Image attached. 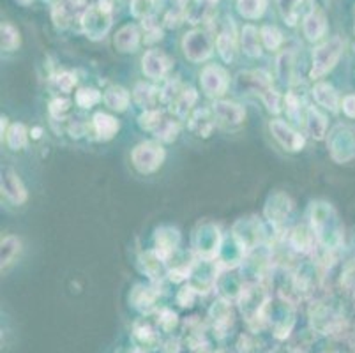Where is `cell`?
<instances>
[{"mask_svg": "<svg viewBox=\"0 0 355 353\" xmlns=\"http://www.w3.org/2000/svg\"><path fill=\"white\" fill-rule=\"evenodd\" d=\"M168 69H170V60L166 59L165 53L158 50L147 51L143 57V73L149 78H161Z\"/></svg>", "mask_w": 355, "mask_h": 353, "instance_id": "ba28073f", "label": "cell"}, {"mask_svg": "<svg viewBox=\"0 0 355 353\" xmlns=\"http://www.w3.org/2000/svg\"><path fill=\"white\" fill-rule=\"evenodd\" d=\"M82 25L83 30L87 32L92 39H101V37H104V34H107L111 25L110 8L107 4H99L91 8L83 15Z\"/></svg>", "mask_w": 355, "mask_h": 353, "instance_id": "7a4b0ae2", "label": "cell"}, {"mask_svg": "<svg viewBox=\"0 0 355 353\" xmlns=\"http://www.w3.org/2000/svg\"><path fill=\"white\" fill-rule=\"evenodd\" d=\"M271 131H273L274 138L280 141L281 145L286 150H300L304 145V138L300 134L293 133L284 122L273 120L271 122Z\"/></svg>", "mask_w": 355, "mask_h": 353, "instance_id": "5b68a950", "label": "cell"}, {"mask_svg": "<svg viewBox=\"0 0 355 353\" xmlns=\"http://www.w3.org/2000/svg\"><path fill=\"white\" fill-rule=\"evenodd\" d=\"M20 253V240L16 237H6L2 239V269L8 267L9 263Z\"/></svg>", "mask_w": 355, "mask_h": 353, "instance_id": "44dd1931", "label": "cell"}, {"mask_svg": "<svg viewBox=\"0 0 355 353\" xmlns=\"http://www.w3.org/2000/svg\"><path fill=\"white\" fill-rule=\"evenodd\" d=\"M241 41H242V50L248 57H258L262 53V48H260V41H258V30L253 25H246L242 28V35H241Z\"/></svg>", "mask_w": 355, "mask_h": 353, "instance_id": "9a60e30c", "label": "cell"}, {"mask_svg": "<svg viewBox=\"0 0 355 353\" xmlns=\"http://www.w3.org/2000/svg\"><path fill=\"white\" fill-rule=\"evenodd\" d=\"M138 44L140 32L134 25H126V27L120 28V30L117 32V35H115V48H117L118 51H124V53L134 51L138 48Z\"/></svg>", "mask_w": 355, "mask_h": 353, "instance_id": "8fae6325", "label": "cell"}, {"mask_svg": "<svg viewBox=\"0 0 355 353\" xmlns=\"http://www.w3.org/2000/svg\"><path fill=\"white\" fill-rule=\"evenodd\" d=\"M104 102L110 106L111 110L124 111L129 105V94L124 91L122 87H111L110 91L104 94Z\"/></svg>", "mask_w": 355, "mask_h": 353, "instance_id": "ac0fdd59", "label": "cell"}, {"mask_svg": "<svg viewBox=\"0 0 355 353\" xmlns=\"http://www.w3.org/2000/svg\"><path fill=\"white\" fill-rule=\"evenodd\" d=\"M20 46V34L12 25H2V50L12 51Z\"/></svg>", "mask_w": 355, "mask_h": 353, "instance_id": "603a6c76", "label": "cell"}, {"mask_svg": "<svg viewBox=\"0 0 355 353\" xmlns=\"http://www.w3.org/2000/svg\"><path fill=\"white\" fill-rule=\"evenodd\" d=\"M159 98V92L156 91L154 87L145 85V83H138L134 89V101L138 102L140 106H154Z\"/></svg>", "mask_w": 355, "mask_h": 353, "instance_id": "d6986e66", "label": "cell"}, {"mask_svg": "<svg viewBox=\"0 0 355 353\" xmlns=\"http://www.w3.org/2000/svg\"><path fill=\"white\" fill-rule=\"evenodd\" d=\"M99 99H101V96H99V92L92 91V89H83V91H80L78 94H76V102H78L82 108H91L94 102H98Z\"/></svg>", "mask_w": 355, "mask_h": 353, "instance_id": "1f68e13d", "label": "cell"}, {"mask_svg": "<svg viewBox=\"0 0 355 353\" xmlns=\"http://www.w3.org/2000/svg\"><path fill=\"white\" fill-rule=\"evenodd\" d=\"M297 251H308L309 244H311V235L306 228H295V232L292 233V240H290Z\"/></svg>", "mask_w": 355, "mask_h": 353, "instance_id": "83f0119b", "label": "cell"}, {"mask_svg": "<svg viewBox=\"0 0 355 353\" xmlns=\"http://www.w3.org/2000/svg\"><path fill=\"white\" fill-rule=\"evenodd\" d=\"M76 83V78L73 75H69V73H64V75L57 76V85L60 87V91L62 92H69L75 87Z\"/></svg>", "mask_w": 355, "mask_h": 353, "instance_id": "d6a6232c", "label": "cell"}, {"mask_svg": "<svg viewBox=\"0 0 355 353\" xmlns=\"http://www.w3.org/2000/svg\"><path fill=\"white\" fill-rule=\"evenodd\" d=\"M217 0H193L190 11L185 12L190 24H201L207 21L212 16L214 8H216Z\"/></svg>", "mask_w": 355, "mask_h": 353, "instance_id": "7c38bea8", "label": "cell"}, {"mask_svg": "<svg viewBox=\"0 0 355 353\" xmlns=\"http://www.w3.org/2000/svg\"><path fill=\"white\" fill-rule=\"evenodd\" d=\"M163 157H165V152H163L161 147L156 145V143H150V141L136 147V150L133 152L134 166L142 173H150L159 168Z\"/></svg>", "mask_w": 355, "mask_h": 353, "instance_id": "277c9868", "label": "cell"}, {"mask_svg": "<svg viewBox=\"0 0 355 353\" xmlns=\"http://www.w3.org/2000/svg\"><path fill=\"white\" fill-rule=\"evenodd\" d=\"M201 85L209 96H219L226 89V73L221 67L209 66L201 75Z\"/></svg>", "mask_w": 355, "mask_h": 353, "instance_id": "52a82bcc", "label": "cell"}, {"mask_svg": "<svg viewBox=\"0 0 355 353\" xmlns=\"http://www.w3.org/2000/svg\"><path fill=\"white\" fill-rule=\"evenodd\" d=\"M277 75L283 82L293 78V51H284L277 59Z\"/></svg>", "mask_w": 355, "mask_h": 353, "instance_id": "7402d4cb", "label": "cell"}, {"mask_svg": "<svg viewBox=\"0 0 355 353\" xmlns=\"http://www.w3.org/2000/svg\"><path fill=\"white\" fill-rule=\"evenodd\" d=\"M341 51H343V41L340 37H332L327 43L316 48L313 53V78H318V76L325 75L329 69H332L341 57Z\"/></svg>", "mask_w": 355, "mask_h": 353, "instance_id": "6da1fadb", "label": "cell"}, {"mask_svg": "<svg viewBox=\"0 0 355 353\" xmlns=\"http://www.w3.org/2000/svg\"><path fill=\"white\" fill-rule=\"evenodd\" d=\"M214 127V120L210 118L207 110H197L190 120V129L193 131L197 136H209L210 131Z\"/></svg>", "mask_w": 355, "mask_h": 353, "instance_id": "5bb4252c", "label": "cell"}, {"mask_svg": "<svg viewBox=\"0 0 355 353\" xmlns=\"http://www.w3.org/2000/svg\"><path fill=\"white\" fill-rule=\"evenodd\" d=\"M8 143L12 150L24 149L27 145V131L21 124H15L8 133Z\"/></svg>", "mask_w": 355, "mask_h": 353, "instance_id": "cb8c5ba5", "label": "cell"}, {"mask_svg": "<svg viewBox=\"0 0 355 353\" xmlns=\"http://www.w3.org/2000/svg\"><path fill=\"white\" fill-rule=\"evenodd\" d=\"M94 126H95V131H98V133L101 134V138H104V140H108V138L113 136L118 129L117 120H113V118L108 117V115H104V114L95 115Z\"/></svg>", "mask_w": 355, "mask_h": 353, "instance_id": "ffe728a7", "label": "cell"}, {"mask_svg": "<svg viewBox=\"0 0 355 353\" xmlns=\"http://www.w3.org/2000/svg\"><path fill=\"white\" fill-rule=\"evenodd\" d=\"M163 124V115L161 111H145V114L140 117V126L147 131H156Z\"/></svg>", "mask_w": 355, "mask_h": 353, "instance_id": "f546056e", "label": "cell"}, {"mask_svg": "<svg viewBox=\"0 0 355 353\" xmlns=\"http://www.w3.org/2000/svg\"><path fill=\"white\" fill-rule=\"evenodd\" d=\"M184 51L191 60H203L212 53V37L207 30H193L185 34Z\"/></svg>", "mask_w": 355, "mask_h": 353, "instance_id": "3957f363", "label": "cell"}, {"mask_svg": "<svg viewBox=\"0 0 355 353\" xmlns=\"http://www.w3.org/2000/svg\"><path fill=\"white\" fill-rule=\"evenodd\" d=\"M260 34L265 46H267L268 50H277L280 44L283 43V35H281V32L277 30L276 27H273V25H265V27L262 28Z\"/></svg>", "mask_w": 355, "mask_h": 353, "instance_id": "484cf974", "label": "cell"}, {"mask_svg": "<svg viewBox=\"0 0 355 353\" xmlns=\"http://www.w3.org/2000/svg\"><path fill=\"white\" fill-rule=\"evenodd\" d=\"M214 117L221 126H239L244 120V110L233 102H216L214 105Z\"/></svg>", "mask_w": 355, "mask_h": 353, "instance_id": "8992f818", "label": "cell"}, {"mask_svg": "<svg viewBox=\"0 0 355 353\" xmlns=\"http://www.w3.org/2000/svg\"><path fill=\"white\" fill-rule=\"evenodd\" d=\"M302 0H277V6H280V11L283 15V18L289 21L290 25L295 24L297 18V8Z\"/></svg>", "mask_w": 355, "mask_h": 353, "instance_id": "4316f807", "label": "cell"}, {"mask_svg": "<svg viewBox=\"0 0 355 353\" xmlns=\"http://www.w3.org/2000/svg\"><path fill=\"white\" fill-rule=\"evenodd\" d=\"M267 0H237V9L248 20H257L265 12Z\"/></svg>", "mask_w": 355, "mask_h": 353, "instance_id": "2e32d148", "label": "cell"}, {"mask_svg": "<svg viewBox=\"0 0 355 353\" xmlns=\"http://www.w3.org/2000/svg\"><path fill=\"white\" fill-rule=\"evenodd\" d=\"M343 110L348 117H355V96H348L343 102Z\"/></svg>", "mask_w": 355, "mask_h": 353, "instance_id": "e575fe53", "label": "cell"}, {"mask_svg": "<svg viewBox=\"0 0 355 353\" xmlns=\"http://www.w3.org/2000/svg\"><path fill=\"white\" fill-rule=\"evenodd\" d=\"M306 126H308L309 133L313 138H322L325 133V118L315 110L308 111V118H306Z\"/></svg>", "mask_w": 355, "mask_h": 353, "instance_id": "d4e9b609", "label": "cell"}, {"mask_svg": "<svg viewBox=\"0 0 355 353\" xmlns=\"http://www.w3.org/2000/svg\"><path fill=\"white\" fill-rule=\"evenodd\" d=\"M2 191L15 203H24L27 200V191H25L24 184H21V181L16 176L12 170L2 172Z\"/></svg>", "mask_w": 355, "mask_h": 353, "instance_id": "9c48e42d", "label": "cell"}, {"mask_svg": "<svg viewBox=\"0 0 355 353\" xmlns=\"http://www.w3.org/2000/svg\"><path fill=\"white\" fill-rule=\"evenodd\" d=\"M304 35L308 37L309 41L320 39L322 35L327 30V24H325V16L318 11V9H313L306 18H304Z\"/></svg>", "mask_w": 355, "mask_h": 353, "instance_id": "30bf717a", "label": "cell"}, {"mask_svg": "<svg viewBox=\"0 0 355 353\" xmlns=\"http://www.w3.org/2000/svg\"><path fill=\"white\" fill-rule=\"evenodd\" d=\"M216 48H217V53L221 55V59L225 60V62H232V60L235 59V53H237L235 34L230 30H223L221 34L217 35Z\"/></svg>", "mask_w": 355, "mask_h": 353, "instance_id": "4fadbf2b", "label": "cell"}, {"mask_svg": "<svg viewBox=\"0 0 355 353\" xmlns=\"http://www.w3.org/2000/svg\"><path fill=\"white\" fill-rule=\"evenodd\" d=\"M21 4H28V2H30V0H20Z\"/></svg>", "mask_w": 355, "mask_h": 353, "instance_id": "d590c367", "label": "cell"}, {"mask_svg": "<svg viewBox=\"0 0 355 353\" xmlns=\"http://www.w3.org/2000/svg\"><path fill=\"white\" fill-rule=\"evenodd\" d=\"M154 133H156V136L161 138V140L172 141V140H175V136H177L179 126L175 124L174 120H163V124L154 131Z\"/></svg>", "mask_w": 355, "mask_h": 353, "instance_id": "4dcf8cb0", "label": "cell"}, {"mask_svg": "<svg viewBox=\"0 0 355 353\" xmlns=\"http://www.w3.org/2000/svg\"><path fill=\"white\" fill-rule=\"evenodd\" d=\"M313 96H315L316 101L322 106H325V108H331L332 111L338 110V96H336L334 89L329 87L327 83H318V85L313 89Z\"/></svg>", "mask_w": 355, "mask_h": 353, "instance_id": "e0dca14e", "label": "cell"}, {"mask_svg": "<svg viewBox=\"0 0 355 353\" xmlns=\"http://www.w3.org/2000/svg\"><path fill=\"white\" fill-rule=\"evenodd\" d=\"M69 105H71V102L67 101V99H55V101L52 102V106H50V111H52L55 117H62V115L69 110Z\"/></svg>", "mask_w": 355, "mask_h": 353, "instance_id": "836d02e7", "label": "cell"}, {"mask_svg": "<svg viewBox=\"0 0 355 353\" xmlns=\"http://www.w3.org/2000/svg\"><path fill=\"white\" fill-rule=\"evenodd\" d=\"M154 9V0H131V12L134 18H143L147 20V16Z\"/></svg>", "mask_w": 355, "mask_h": 353, "instance_id": "f1b7e54d", "label": "cell"}]
</instances>
